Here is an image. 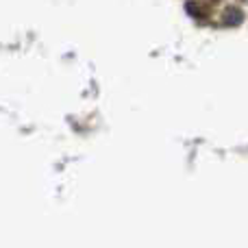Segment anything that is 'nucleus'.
I'll return each instance as SVG.
<instances>
[]
</instances>
